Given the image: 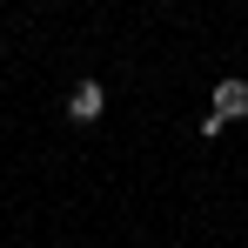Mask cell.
Masks as SVG:
<instances>
[{
	"label": "cell",
	"mask_w": 248,
	"mask_h": 248,
	"mask_svg": "<svg viewBox=\"0 0 248 248\" xmlns=\"http://www.w3.org/2000/svg\"><path fill=\"white\" fill-rule=\"evenodd\" d=\"M215 114H221V121H242L248 114V81H221L215 87Z\"/></svg>",
	"instance_id": "6da1fadb"
},
{
	"label": "cell",
	"mask_w": 248,
	"mask_h": 248,
	"mask_svg": "<svg viewBox=\"0 0 248 248\" xmlns=\"http://www.w3.org/2000/svg\"><path fill=\"white\" fill-rule=\"evenodd\" d=\"M101 101H108L101 81H81V87H74V101H67V114H74V121H101Z\"/></svg>",
	"instance_id": "7a4b0ae2"
}]
</instances>
